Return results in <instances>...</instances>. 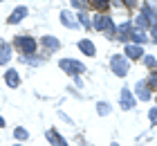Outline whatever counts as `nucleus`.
Listing matches in <instances>:
<instances>
[{
  "label": "nucleus",
  "mask_w": 157,
  "mask_h": 146,
  "mask_svg": "<svg viewBox=\"0 0 157 146\" xmlns=\"http://www.w3.org/2000/svg\"><path fill=\"white\" fill-rule=\"evenodd\" d=\"M59 65H61V70H65V74H72V77H78L85 72V65L78 61H72V58H63Z\"/></svg>",
  "instance_id": "f257e3e1"
},
{
  "label": "nucleus",
  "mask_w": 157,
  "mask_h": 146,
  "mask_svg": "<svg viewBox=\"0 0 157 146\" xmlns=\"http://www.w3.org/2000/svg\"><path fill=\"white\" fill-rule=\"evenodd\" d=\"M92 27L99 29V32H108V34L115 32V25H112V20H110L108 16H103V14H97V16L92 18Z\"/></svg>",
  "instance_id": "f03ea898"
},
{
  "label": "nucleus",
  "mask_w": 157,
  "mask_h": 146,
  "mask_svg": "<svg viewBox=\"0 0 157 146\" xmlns=\"http://www.w3.org/2000/svg\"><path fill=\"white\" fill-rule=\"evenodd\" d=\"M110 68H112V72L119 74V77H126V74H128V61H126L124 56H112Z\"/></svg>",
  "instance_id": "7ed1b4c3"
},
{
  "label": "nucleus",
  "mask_w": 157,
  "mask_h": 146,
  "mask_svg": "<svg viewBox=\"0 0 157 146\" xmlns=\"http://www.w3.org/2000/svg\"><path fill=\"white\" fill-rule=\"evenodd\" d=\"M119 106H121V110H130L135 106V97H132V92L128 90V88H124L121 94H119Z\"/></svg>",
  "instance_id": "20e7f679"
},
{
  "label": "nucleus",
  "mask_w": 157,
  "mask_h": 146,
  "mask_svg": "<svg viewBox=\"0 0 157 146\" xmlns=\"http://www.w3.org/2000/svg\"><path fill=\"white\" fill-rule=\"evenodd\" d=\"M16 43H18V47L23 49L25 54H32L34 49H36V41H34V38H27V36H18Z\"/></svg>",
  "instance_id": "39448f33"
},
{
  "label": "nucleus",
  "mask_w": 157,
  "mask_h": 146,
  "mask_svg": "<svg viewBox=\"0 0 157 146\" xmlns=\"http://www.w3.org/2000/svg\"><path fill=\"white\" fill-rule=\"evenodd\" d=\"M45 137H47V142L52 144V146H67V140H65V137H61L54 128H49L47 133H45Z\"/></svg>",
  "instance_id": "423d86ee"
},
{
  "label": "nucleus",
  "mask_w": 157,
  "mask_h": 146,
  "mask_svg": "<svg viewBox=\"0 0 157 146\" xmlns=\"http://www.w3.org/2000/svg\"><path fill=\"white\" fill-rule=\"evenodd\" d=\"M78 49L85 54V56H94L97 54V47H94V43L92 41H88V38H83L81 43H78Z\"/></svg>",
  "instance_id": "0eeeda50"
},
{
  "label": "nucleus",
  "mask_w": 157,
  "mask_h": 146,
  "mask_svg": "<svg viewBox=\"0 0 157 146\" xmlns=\"http://www.w3.org/2000/svg\"><path fill=\"white\" fill-rule=\"evenodd\" d=\"M25 16H27V7H18V9H13V11H11L9 23H13V25H16V23H20V20H23Z\"/></svg>",
  "instance_id": "6e6552de"
},
{
  "label": "nucleus",
  "mask_w": 157,
  "mask_h": 146,
  "mask_svg": "<svg viewBox=\"0 0 157 146\" xmlns=\"http://www.w3.org/2000/svg\"><path fill=\"white\" fill-rule=\"evenodd\" d=\"M5 83H7V85H11V88H16V85L20 83L18 72H16V70H7V72H5Z\"/></svg>",
  "instance_id": "1a4fd4ad"
},
{
  "label": "nucleus",
  "mask_w": 157,
  "mask_h": 146,
  "mask_svg": "<svg viewBox=\"0 0 157 146\" xmlns=\"http://www.w3.org/2000/svg\"><path fill=\"white\" fill-rule=\"evenodd\" d=\"M59 45L61 43L54 38V36H45V38H43V47L47 49V52H56V49H59Z\"/></svg>",
  "instance_id": "9d476101"
},
{
  "label": "nucleus",
  "mask_w": 157,
  "mask_h": 146,
  "mask_svg": "<svg viewBox=\"0 0 157 146\" xmlns=\"http://www.w3.org/2000/svg\"><path fill=\"white\" fill-rule=\"evenodd\" d=\"M126 56L128 58H141L144 56V49H141V45H128L126 47Z\"/></svg>",
  "instance_id": "9b49d317"
},
{
  "label": "nucleus",
  "mask_w": 157,
  "mask_h": 146,
  "mask_svg": "<svg viewBox=\"0 0 157 146\" xmlns=\"http://www.w3.org/2000/svg\"><path fill=\"white\" fill-rule=\"evenodd\" d=\"M61 23L65 25V27H70V29H76V23H74V16L70 11H61Z\"/></svg>",
  "instance_id": "f8f14e48"
},
{
  "label": "nucleus",
  "mask_w": 157,
  "mask_h": 146,
  "mask_svg": "<svg viewBox=\"0 0 157 146\" xmlns=\"http://www.w3.org/2000/svg\"><path fill=\"white\" fill-rule=\"evenodd\" d=\"M137 94H139V99H141V101H148V99H151V90L146 88L144 81H139V83H137Z\"/></svg>",
  "instance_id": "ddd939ff"
},
{
  "label": "nucleus",
  "mask_w": 157,
  "mask_h": 146,
  "mask_svg": "<svg viewBox=\"0 0 157 146\" xmlns=\"http://www.w3.org/2000/svg\"><path fill=\"white\" fill-rule=\"evenodd\" d=\"M130 38L135 41V45H144V43L148 41V38H146V34H144V32H139V29H132V32H130Z\"/></svg>",
  "instance_id": "4468645a"
},
{
  "label": "nucleus",
  "mask_w": 157,
  "mask_h": 146,
  "mask_svg": "<svg viewBox=\"0 0 157 146\" xmlns=\"http://www.w3.org/2000/svg\"><path fill=\"white\" fill-rule=\"evenodd\" d=\"M117 34H119V41H128L130 38V23H124L117 29Z\"/></svg>",
  "instance_id": "2eb2a0df"
},
{
  "label": "nucleus",
  "mask_w": 157,
  "mask_h": 146,
  "mask_svg": "<svg viewBox=\"0 0 157 146\" xmlns=\"http://www.w3.org/2000/svg\"><path fill=\"white\" fill-rule=\"evenodd\" d=\"M11 58V47L9 45H0V65H5Z\"/></svg>",
  "instance_id": "dca6fc26"
},
{
  "label": "nucleus",
  "mask_w": 157,
  "mask_h": 146,
  "mask_svg": "<svg viewBox=\"0 0 157 146\" xmlns=\"http://www.w3.org/2000/svg\"><path fill=\"white\" fill-rule=\"evenodd\" d=\"M137 25H139V27H148V16H146V11H141L139 16H137Z\"/></svg>",
  "instance_id": "f3484780"
},
{
  "label": "nucleus",
  "mask_w": 157,
  "mask_h": 146,
  "mask_svg": "<svg viewBox=\"0 0 157 146\" xmlns=\"http://www.w3.org/2000/svg\"><path fill=\"white\" fill-rule=\"evenodd\" d=\"M13 135H16V140H25V137H27V130H25V128H16V130H13Z\"/></svg>",
  "instance_id": "a211bd4d"
},
{
  "label": "nucleus",
  "mask_w": 157,
  "mask_h": 146,
  "mask_svg": "<svg viewBox=\"0 0 157 146\" xmlns=\"http://www.w3.org/2000/svg\"><path fill=\"white\" fill-rule=\"evenodd\" d=\"M97 110H99V115H108V112H110V106H108V104H99Z\"/></svg>",
  "instance_id": "6ab92c4d"
},
{
  "label": "nucleus",
  "mask_w": 157,
  "mask_h": 146,
  "mask_svg": "<svg viewBox=\"0 0 157 146\" xmlns=\"http://www.w3.org/2000/svg\"><path fill=\"white\" fill-rule=\"evenodd\" d=\"M78 20H81V25H83V27H90V20H88V16H85L83 11L78 14Z\"/></svg>",
  "instance_id": "aec40b11"
},
{
  "label": "nucleus",
  "mask_w": 157,
  "mask_h": 146,
  "mask_svg": "<svg viewBox=\"0 0 157 146\" xmlns=\"http://www.w3.org/2000/svg\"><path fill=\"white\" fill-rule=\"evenodd\" d=\"M148 117H151V121H153V124H157V108H153V110L148 112Z\"/></svg>",
  "instance_id": "412c9836"
},
{
  "label": "nucleus",
  "mask_w": 157,
  "mask_h": 146,
  "mask_svg": "<svg viewBox=\"0 0 157 146\" xmlns=\"http://www.w3.org/2000/svg\"><path fill=\"white\" fill-rule=\"evenodd\" d=\"M146 65H148V68H155V65H157V61H155L153 56H146Z\"/></svg>",
  "instance_id": "4be33fe9"
},
{
  "label": "nucleus",
  "mask_w": 157,
  "mask_h": 146,
  "mask_svg": "<svg viewBox=\"0 0 157 146\" xmlns=\"http://www.w3.org/2000/svg\"><path fill=\"white\" fill-rule=\"evenodd\" d=\"M72 5H74V7H78V9H81V7H85V0H72Z\"/></svg>",
  "instance_id": "5701e85b"
},
{
  "label": "nucleus",
  "mask_w": 157,
  "mask_h": 146,
  "mask_svg": "<svg viewBox=\"0 0 157 146\" xmlns=\"http://www.w3.org/2000/svg\"><path fill=\"white\" fill-rule=\"evenodd\" d=\"M126 5L128 7H135V5H137V0H126Z\"/></svg>",
  "instance_id": "b1692460"
},
{
  "label": "nucleus",
  "mask_w": 157,
  "mask_h": 146,
  "mask_svg": "<svg viewBox=\"0 0 157 146\" xmlns=\"http://www.w3.org/2000/svg\"><path fill=\"white\" fill-rule=\"evenodd\" d=\"M0 126H5V119H2V117H0Z\"/></svg>",
  "instance_id": "393cba45"
},
{
  "label": "nucleus",
  "mask_w": 157,
  "mask_h": 146,
  "mask_svg": "<svg viewBox=\"0 0 157 146\" xmlns=\"http://www.w3.org/2000/svg\"><path fill=\"white\" fill-rule=\"evenodd\" d=\"M112 146H119V144H112Z\"/></svg>",
  "instance_id": "a878e982"
},
{
  "label": "nucleus",
  "mask_w": 157,
  "mask_h": 146,
  "mask_svg": "<svg viewBox=\"0 0 157 146\" xmlns=\"http://www.w3.org/2000/svg\"><path fill=\"white\" fill-rule=\"evenodd\" d=\"M16 146H18V144H16Z\"/></svg>",
  "instance_id": "bb28decb"
}]
</instances>
